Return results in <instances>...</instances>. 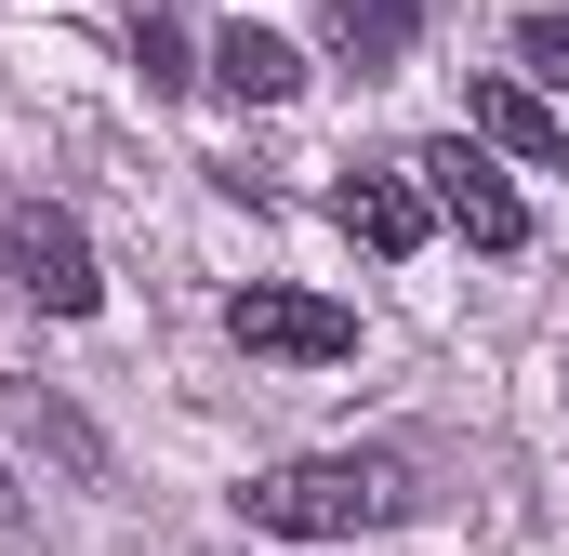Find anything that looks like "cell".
Here are the masks:
<instances>
[{
  "instance_id": "obj_5",
  "label": "cell",
  "mask_w": 569,
  "mask_h": 556,
  "mask_svg": "<svg viewBox=\"0 0 569 556\" xmlns=\"http://www.w3.org/2000/svg\"><path fill=\"white\" fill-rule=\"evenodd\" d=\"M331 212H345V239H358V252H385V266H398V252H425V186H411V159H398V172H345V186H331Z\"/></svg>"
},
{
  "instance_id": "obj_7",
  "label": "cell",
  "mask_w": 569,
  "mask_h": 556,
  "mask_svg": "<svg viewBox=\"0 0 569 556\" xmlns=\"http://www.w3.org/2000/svg\"><path fill=\"white\" fill-rule=\"evenodd\" d=\"M212 80H226L239 107H291V93H305V53H291L279 27H226V40H212Z\"/></svg>"
},
{
  "instance_id": "obj_9",
  "label": "cell",
  "mask_w": 569,
  "mask_h": 556,
  "mask_svg": "<svg viewBox=\"0 0 569 556\" xmlns=\"http://www.w3.org/2000/svg\"><path fill=\"white\" fill-rule=\"evenodd\" d=\"M133 67H146V93H186V80H199V67H186V27H172L159 0L133 13Z\"/></svg>"
},
{
  "instance_id": "obj_8",
  "label": "cell",
  "mask_w": 569,
  "mask_h": 556,
  "mask_svg": "<svg viewBox=\"0 0 569 556\" xmlns=\"http://www.w3.org/2000/svg\"><path fill=\"white\" fill-rule=\"evenodd\" d=\"M411 0H331V53L358 67V80H385V67H411Z\"/></svg>"
},
{
  "instance_id": "obj_3",
  "label": "cell",
  "mask_w": 569,
  "mask_h": 556,
  "mask_svg": "<svg viewBox=\"0 0 569 556\" xmlns=\"http://www.w3.org/2000/svg\"><path fill=\"white\" fill-rule=\"evenodd\" d=\"M0 266L27 305H53V318H93L107 305V278H93V239L53 212V199H13V226H0Z\"/></svg>"
},
{
  "instance_id": "obj_2",
  "label": "cell",
  "mask_w": 569,
  "mask_h": 556,
  "mask_svg": "<svg viewBox=\"0 0 569 556\" xmlns=\"http://www.w3.org/2000/svg\"><path fill=\"white\" fill-rule=\"evenodd\" d=\"M411 186H425V212H437V226H463L477 252H530V199H517V186H503V172H490L463 133L425 146V159H411Z\"/></svg>"
},
{
  "instance_id": "obj_10",
  "label": "cell",
  "mask_w": 569,
  "mask_h": 556,
  "mask_svg": "<svg viewBox=\"0 0 569 556\" xmlns=\"http://www.w3.org/2000/svg\"><path fill=\"white\" fill-rule=\"evenodd\" d=\"M517 53H530V67L569 93V13H530V27H517Z\"/></svg>"
},
{
  "instance_id": "obj_1",
  "label": "cell",
  "mask_w": 569,
  "mask_h": 556,
  "mask_svg": "<svg viewBox=\"0 0 569 556\" xmlns=\"http://www.w3.org/2000/svg\"><path fill=\"white\" fill-rule=\"evenodd\" d=\"M239 517L279 530V544H358V530L411 517V464H385V450H291V464H266L239 490Z\"/></svg>"
},
{
  "instance_id": "obj_4",
  "label": "cell",
  "mask_w": 569,
  "mask_h": 556,
  "mask_svg": "<svg viewBox=\"0 0 569 556\" xmlns=\"http://www.w3.org/2000/svg\"><path fill=\"white\" fill-rule=\"evenodd\" d=\"M226 331H239L252 358H291V371H331V358H358V318H345L331 291H291V278H252V291L226 305Z\"/></svg>"
},
{
  "instance_id": "obj_6",
  "label": "cell",
  "mask_w": 569,
  "mask_h": 556,
  "mask_svg": "<svg viewBox=\"0 0 569 556\" xmlns=\"http://www.w3.org/2000/svg\"><path fill=\"white\" fill-rule=\"evenodd\" d=\"M463 120L503 146V159H530V172H557V159H569V120L530 93V80H477V93H463Z\"/></svg>"
},
{
  "instance_id": "obj_11",
  "label": "cell",
  "mask_w": 569,
  "mask_h": 556,
  "mask_svg": "<svg viewBox=\"0 0 569 556\" xmlns=\"http://www.w3.org/2000/svg\"><path fill=\"white\" fill-rule=\"evenodd\" d=\"M13 530H27V504H13V477H0V544H13Z\"/></svg>"
}]
</instances>
